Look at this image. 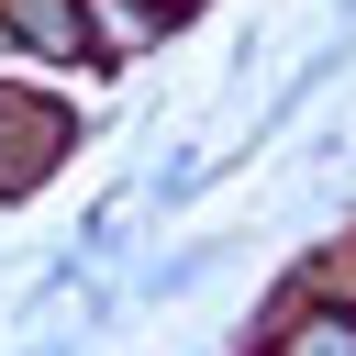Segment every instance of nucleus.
<instances>
[{
    "label": "nucleus",
    "mask_w": 356,
    "mask_h": 356,
    "mask_svg": "<svg viewBox=\"0 0 356 356\" xmlns=\"http://www.w3.org/2000/svg\"><path fill=\"white\" fill-rule=\"evenodd\" d=\"M11 33H33L44 56H78V11L67 0H11Z\"/></svg>",
    "instance_id": "f257e3e1"
},
{
    "label": "nucleus",
    "mask_w": 356,
    "mask_h": 356,
    "mask_svg": "<svg viewBox=\"0 0 356 356\" xmlns=\"http://www.w3.org/2000/svg\"><path fill=\"white\" fill-rule=\"evenodd\" d=\"M289 356H356V312H312L289 334Z\"/></svg>",
    "instance_id": "f03ea898"
}]
</instances>
